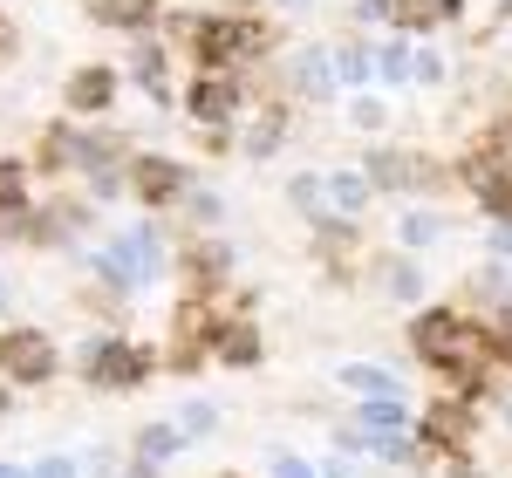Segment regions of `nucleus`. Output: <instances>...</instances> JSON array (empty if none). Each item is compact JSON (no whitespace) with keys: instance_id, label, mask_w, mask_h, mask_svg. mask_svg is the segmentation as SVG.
<instances>
[{"instance_id":"f3484780","label":"nucleus","mask_w":512,"mask_h":478,"mask_svg":"<svg viewBox=\"0 0 512 478\" xmlns=\"http://www.w3.org/2000/svg\"><path fill=\"white\" fill-rule=\"evenodd\" d=\"M0 212H28V171L14 158H0Z\"/></svg>"},{"instance_id":"aec40b11","label":"nucleus","mask_w":512,"mask_h":478,"mask_svg":"<svg viewBox=\"0 0 512 478\" xmlns=\"http://www.w3.org/2000/svg\"><path fill=\"white\" fill-rule=\"evenodd\" d=\"M219 356L233 362V369H246V362L260 356V335H253V328H226V335H219Z\"/></svg>"},{"instance_id":"c756f323","label":"nucleus","mask_w":512,"mask_h":478,"mask_svg":"<svg viewBox=\"0 0 512 478\" xmlns=\"http://www.w3.org/2000/svg\"><path fill=\"white\" fill-rule=\"evenodd\" d=\"M437 76H444V62H437L431 48H417V82H437Z\"/></svg>"},{"instance_id":"7ed1b4c3","label":"nucleus","mask_w":512,"mask_h":478,"mask_svg":"<svg viewBox=\"0 0 512 478\" xmlns=\"http://www.w3.org/2000/svg\"><path fill=\"white\" fill-rule=\"evenodd\" d=\"M0 376L7 383H48L55 376V342L41 328H0Z\"/></svg>"},{"instance_id":"72a5a7b5","label":"nucleus","mask_w":512,"mask_h":478,"mask_svg":"<svg viewBox=\"0 0 512 478\" xmlns=\"http://www.w3.org/2000/svg\"><path fill=\"white\" fill-rule=\"evenodd\" d=\"M451 478H492V472H478V465H458V472H451Z\"/></svg>"},{"instance_id":"ddd939ff","label":"nucleus","mask_w":512,"mask_h":478,"mask_svg":"<svg viewBox=\"0 0 512 478\" xmlns=\"http://www.w3.org/2000/svg\"><path fill=\"white\" fill-rule=\"evenodd\" d=\"M335 383L355 390V397H396V376H390V369H376V362H349Z\"/></svg>"},{"instance_id":"6e6552de","label":"nucleus","mask_w":512,"mask_h":478,"mask_svg":"<svg viewBox=\"0 0 512 478\" xmlns=\"http://www.w3.org/2000/svg\"><path fill=\"white\" fill-rule=\"evenodd\" d=\"M362 178L383 185V192H417V185H431V164L417 158V151H376Z\"/></svg>"},{"instance_id":"20e7f679","label":"nucleus","mask_w":512,"mask_h":478,"mask_svg":"<svg viewBox=\"0 0 512 478\" xmlns=\"http://www.w3.org/2000/svg\"><path fill=\"white\" fill-rule=\"evenodd\" d=\"M185 35L198 41V62H205V69H226V62H239V55L260 48V28H253V21H185Z\"/></svg>"},{"instance_id":"e433bc0d","label":"nucleus","mask_w":512,"mask_h":478,"mask_svg":"<svg viewBox=\"0 0 512 478\" xmlns=\"http://www.w3.org/2000/svg\"><path fill=\"white\" fill-rule=\"evenodd\" d=\"M0 301H7V280H0Z\"/></svg>"},{"instance_id":"dca6fc26","label":"nucleus","mask_w":512,"mask_h":478,"mask_svg":"<svg viewBox=\"0 0 512 478\" xmlns=\"http://www.w3.org/2000/svg\"><path fill=\"white\" fill-rule=\"evenodd\" d=\"M321 199L335 205V212H362L369 205V178H349V171L342 178H321Z\"/></svg>"},{"instance_id":"2f4dec72","label":"nucleus","mask_w":512,"mask_h":478,"mask_svg":"<svg viewBox=\"0 0 512 478\" xmlns=\"http://www.w3.org/2000/svg\"><path fill=\"white\" fill-rule=\"evenodd\" d=\"M7 55H14V21L0 14V62H7Z\"/></svg>"},{"instance_id":"a211bd4d","label":"nucleus","mask_w":512,"mask_h":478,"mask_svg":"<svg viewBox=\"0 0 512 478\" xmlns=\"http://www.w3.org/2000/svg\"><path fill=\"white\" fill-rule=\"evenodd\" d=\"M301 89H308V96H328V89H335V62H328L321 48L301 55Z\"/></svg>"},{"instance_id":"0eeeda50","label":"nucleus","mask_w":512,"mask_h":478,"mask_svg":"<svg viewBox=\"0 0 512 478\" xmlns=\"http://www.w3.org/2000/svg\"><path fill=\"white\" fill-rule=\"evenodd\" d=\"M62 103H69L76 117H96V110H110V103H117V69H103V62L76 69V76H69V89H62Z\"/></svg>"},{"instance_id":"9d476101","label":"nucleus","mask_w":512,"mask_h":478,"mask_svg":"<svg viewBox=\"0 0 512 478\" xmlns=\"http://www.w3.org/2000/svg\"><path fill=\"white\" fill-rule=\"evenodd\" d=\"M130 185H137V199H144V205H164V199H178V192H185V171H178L171 158H137Z\"/></svg>"},{"instance_id":"393cba45","label":"nucleus","mask_w":512,"mask_h":478,"mask_svg":"<svg viewBox=\"0 0 512 478\" xmlns=\"http://www.w3.org/2000/svg\"><path fill=\"white\" fill-rule=\"evenodd\" d=\"M267 478H321V472L308 465V458H294V451H280L274 465H267Z\"/></svg>"},{"instance_id":"a878e982","label":"nucleus","mask_w":512,"mask_h":478,"mask_svg":"<svg viewBox=\"0 0 512 478\" xmlns=\"http://www.w3.org/2000/svg\"><path fill=\"white\" fill-rule=\"evenodd\" d=\"M212 424H219V410H212V403H185V438H205Z\"/></svg>"},{"instance_id":"412c9836","label":"nucleus","mask_w":512,"mask_h":478,"mask_svg":"<svg viewBox=\"0 0 512 478\" xmlns=\"http://www.w3.org/2000/svg\"><path fill=\"white\" fill-rule=\"evenodd\" d=\"M383 82H403V76H417V55H410V41H383Z\"/></svg>"},{"instance_id":"b1692460","label":"nucleus","mask_w":512,"mask_h":478,"mask_svg":"<svg viewBox=\"0 0 512 478\" xmlns=\"http://www.w3.org/2000/svg\"><path fill=\"white\" fill-rule=\"evenodd\" d=\"M335 76L362 82V76H369V48H342V55H335Z\"/></svg>"},{"instance_id":"58836bf2","label":"nucleus","mask_w":512,"mask_h":478,"mask_svg":"<svg viewBox=\"0 0 512 478\" xmlns=\"http://www.w3.org/2000/svg\"><path fill=\"white\" fill-rule=\"evenodd\" d=\"M239 7H253V0H239Z\"/></svg>"},{"instance_id":"7c9ffc66","label":"nucleus","mask_w":512,"mask_h":478,"mask_svg":"<svg viewBox=\"0 0 512 478\" xmlns=\"http://www.w3.org/2000/svg\"><path fill=\"white\" fill-rule=\"evenodd\" d=\"M492 246H499V253H512V219H499V226H492Z\"/></svg>"},{"instance_id":"5701e85b","label":"nucleus","mask_w":512,"mask_h":478,"mask_svg":"<svg viewBox=\"0 0 512 478\" xmlns=\"http://www.w3.org/2000/svg\"><path fill=\"white\" fill-rule=\"evenodd\" d=\"M383 287H390L396 301H417V294H424V274H417L410 260H390V280H383Z\"/></svg>"},{"instance_id":"cd10ccee","label":"nucleus","mask_w":512,"mask_h":478,"mask_svg":"<svg viewBox=\"0 0 512 478\" xmlns=\"http://www.w3.org/2000/svg\"><path fill=\"white\" fill-rule=\"evenodd\" d=\"M431 233H437V219H424V212H410V219H403V239H410V246H424Z\"/></svg>"},{"instance_id":"9b49d317","label":"nucleus","mask_w":512,"mask_h":478,"mask_svg":"<svg viewBox=\"0 0 512 478\" xmlns=\"http://www.w3.org/2000/svg\"><path fill=\"white\" fill-rule=\"evenodd\" d=\"M396 431H410V410L396 397H369L362 403V438H396Z\"/></svg>"},{"instance_id":"473e14b6","label":"nucleus","mask_w":512,"mask_h":478,"mask_svg":"<svg viewBox=\"0 0 512 478\" xmlns=\"http://www.w3.org/2000/svg\"><path fill=\"white\" fill-rule=\"evenodd\" d=\"M130 478H158V465H151V458H137V465H130Z\"/></svg>"},{"instance_id":"c85d7f7f","label":"nucleus","mask_w":512,"mask_h":478,"mask_svg":"<svg viewBox=\"0 0 512 478\" xmlns=\"http://www.w3.org/2000/svg\"><path fill=\"white\" fill-rule=\"evenodd\" d=\"M35 478H76V458H41Z\"/></svg>"},{"instance_id":"4be33fe9","label":"nucleus","mask_w":512,"mask_h":478,"mask_svg":"<svg viewBox=\"0 0 512 478\" xmlns=\"http://www.w3.org/2000/svg\"><path fill=\"white\" fill-rule=\"evenodd\" d=\"M280 130H287V117H280V110H267V117L253 123V137H246V151H253V158H267V151L280 144Z\"/></svg>"},{"instance_id":"c9c22d12","label":"nucleus","mask_w":512,"mask_h":478,"mask_svg":"<svg viewBox=\"0 0 512 478\" xmlns=\"http://www.w3.org/2000/svg\"><path fill=\"white\" fill-rule=\"evenodd\" d=\"M321 478H349V472H342V465H328V472H321Z\"/></svg>"},{"instance_id":"f704fd0d","label":"nucleus","mask_w":512,"mask_h":478,"mask_svg":"<svg viewBox=\"0 0 512 478\" xmlns=\"http://www.w3.org/2000/svg\"><path fill=\"white\" fill-rule=\"evenodd\" d=\"M0 478H35V472H21V465H0Z\"/></svg>"},{"instance_id":"423d86ee","label":"nucleus","mask_w":512,"mask_h":478,"mask_svg":"<svg viewBox=\"0 0 512 478\" xmlns=\"http://www.w3.org/2000/svg\"><path fill=\"white\" fill-rule=\"evenodd\" d=\"M472 403L465 397H451V403H431L424 410V424H417V444H437V451H465L472 444Z\"/></svg>"},{"instance_id":"f03ea898","label":"nucleus","mask_w":512,"mask_h":478,"mask_svg":"<svg viewBox=\"0 0 512 478\" xmlns=\"http://www.w3.org/2000/svg\"><path fill=\"white\" fill-rule=\"evenodd\" d=\"M158 233H151V226H130V233L123 239H110V246H103V274L117 280V287H151V280H158Z\"/></svg>"},{"instance_id":"f8f14e48","label":"nucleus","mask_w":512,"mask_h":478,"mask_svg":"<svg viewBox=\"0 0 512 478\" xmlns=\"http://www.w3.org/2000/svg\"><path fill=\"white\" fill-rule=\"evenodd\" d=\"M89 14H96L103 28H144V21L158 14V0H89Z\"/></svg>"},{"instance_id":"1a4fd4ad","label":"nucleus","mask_w":512,"mask_h":478,"mask_svg":"<svg viewBox=\"0 0 512 478\" xmlns=\"http://www.w3.org/2000/svg\"><path fill=\"white\" fill-rule=\"evenodd\" d=\"M239 110V89H233V76H212V69H205V76L192 82V117L205 123V130H219V123L233 117Z\"/></svg>"},{"instance_id":"39448f33","label":"nucleus","mask_w":512,"mask_h":478,"mask_svg":"<svg viewBox=\"0 0 512 478\" xmlns=\"http://www.w3.org/2000/svg\"><path fill=\"white\" fill-rule=\"evenodd\" d=\"M144 369H151V356L130 349V342H96L89 349V383L96 390H130V383H144Z\"/></svg>"},{"instance_id":"f257e3e1","label":"nucleus","mask_w":512,"mask_h":478,"mask_svg":"<svg viewBox=\"0 0 512 478\" xmlns=\"http://www.w3.org/2000/svg\"><path fill=\"white\" fill-rule=\"evenodd\" d=\"M410 342H417V356L444 369V376H458L465 390L485 383V362L499 356V342L485 335V321H465L451 315V308H424V315L410 321Z\"/></svg>"},{"instance_id":"6ab92c4d","label":"nucleus","mask_w":512,"mask_h":478,"mask_svg":"<svg viewBox=\"0 0 512 478\" xmlns=\"http://www.w3.org/2000/svg\"><path fill=\"white\" fill-rule=\"evenodd\" d=\"M178 444H185V431H171V424H151V431L137 438V458H151V465H164V458H171Z\"/></svg>"},{"instance_id":"4c0bfd02","label":"nucleus","mask_w":512,"mask_h":478,"mask_svg":"<svg viewBox=\"0 0 512 478\" xmlns=\"http://www.w3.org/2000/svg\"><path fill=\"white\" fill-rule=\"evenodd\" d=\"M506 424H512V403H506Z\"/></svg>"},{"instance_id":"2eb2a0df","label":"nucleus","mask_w":512,"mask_h":478,"mask_svg":"<svg viewBox=\"0 0 512 478\" xmlns=\"http://www.w3.org/2000/svg\"><path fill=\"white\" fill-rule=\"evenodd\" d=\"M465 0H396V21L403 28H437V21H458Z\"/></svg>"},{"instance_id":"4468645a","label":"nucleus","mask_w":512,"mask_h":478,"mask_svg":"<svg viewBox=\"0 0 512 478\" xmlns=\"http://www.w3.org/2000/svg\"><path fill=\"white\" fill-rule=\"evenodd\" d=\"M82 158H96V151L82 144L76 130H62V123H55V130L41 137V164H48V171H62V164H82Z\"/></svg>"},{"instance_id":"bb28decb","label":"nucleus","mask_w":512,"mask_h":478,"mask_svg":"<svg viewBox=\"0 0 512 478\" xmlns=\"http://www.w3.org/2000/svg\"><path fill=\"white\" fill-rule=\"evenodd\" d=\"M349 123H355V130H383V103H376V96H362V103L349 110Z\"/></svg>"}]
</instances>
